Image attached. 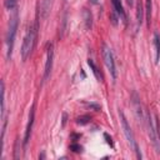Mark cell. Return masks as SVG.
Instances as JSON below:
<instances>
[{
	"instance_id": "cell-1",
	"label": "cell",
	"mask_w": 160,
	"mask_h": 160,
	"mask_svg": "<svg viewBox=\"0 0 160 160\" xmlns=\"http://www.w3.org/2000/svg\"><path fill=\"white\" fill-rule=\"evenodd\" d=\"M35 39H36V30L34 26H30L24 36L22 45H21V59L22 61H26L28 58L30 56L34 45H35Z\"/></svg>"
},
{
	"instance_id": "cell-2",
	"label": "cell",
	"mask_w": 160,
	"mask_h": 160,
	"mask_svg": "<svg viewBox=\"0 0 160 160\" xmlns=\"http://www.w3.org/2000/svg\"><path fill=\"white\" fill-rule=\"evenodd\" d=\"M16 30H18V12L15 11V12H14V15L10 18L9 28H8V32H6L8 59H11V52H12V46H14V40H15Z\"/></svg>"
},
{
	"instance_id": "cell-3",
	"label": "cell",
	"mask_w": 160,
	"mask_h": 160,
	"mask_svg": "<svg viewBox=\"0 0 160 160\" xmlns=\"http://www.w3.org/2000/svg\"><path fill=\"white\" fill-rule=\"evenodd\" d=\"M119 115H120V121H121V126H122V130H124L125 138L128 139L129 144L135 149V151H136V156H138L139 159H141V154L139 152V148H138V145H136V142H135L134 134H132V131H131L130 125H129V124H128V121H126V118H125L124 112H122V111H120V112H119Z\"/></svg>"
},
{
	"instance_id": "cell-4",
	"label": "cell",
	"mask_w": 160,
	"mask_h": 160,
	"mask_svg": "<svg viewBox=\"0 0 160 160\" xmlns=\"http://www.w3.org/2000/svg\"><path fill=\"white\" fill-rule=\"evenodd\" d=\"M101 52H102L104 62H105V65H106L108 70L110 71V74H111L112 79L115 80V79H116V69H115V61H114L112 51H111V49H110L108 45H105V44H104V45H102V50H101Z\"/></svg>"
},
{
	"instance_id": "cell-5",
	"label": "cell",
	"mask_w": 160,
	"mask_h": 160,
	"mask_svg": "<svg viewBox=\"0 0 160 160\" xmlns=\"http://www.w3.org/2000/svg\"><path fill=\"white\" fill-rule=\"evenodd\" d=\"M146 124H148V132H149V138L156 150V152H160V140H158V132L154 128V122L151 120V115L148 114L146 116Z\"/></svg>"
},
{
	"instance_id": "cell-6",
	"label": "cell",
	"mask_w": 160,
	"mask_h": 160,
	"mask_svg": "<svg viewBox=\"0 0 160 160\" xmlns=\"http://www.w3.org/2000/svg\"><path fill=\"white\" fill-rule=\"evenodd\" d=\"M52 59H54V46L52 44L48 45V52H46V62H45V70H44V76H42V81H46L51 74V69H52Z\"/></svg>"
},
{
	"instance_id": "cell-7",
	"label": "cell",
	"mask_w": 160,
	"mask_h": 160,
	"mask_svg": "<svg viewBox=\"0 0 160 160\" xmlns=\"http://www.w3.org/2000/svg\"><path fill=\"white\" fill-rule=\"evenodd\" d=\"M34 116H35V105L31 106L30 112H29V121L26 125V130H25V136H24V144L26 145L29 139H30V134H31V129H32V124H34Z\"/></svg>"
},
{
	"instance_id": "cell-8",
	"label": "cell",
	"mask_w": 160,
	"mask_h": 160,
	"mask_svg": "<svg viewBox=\"0 0 160 160\" xmlns=\"http://www.w3.org/2000/svg\"><path fill=\"white\" fill-rule=\"evenodd\" d=\"M111 2H112V8H114L115 12L119 15V18H121V19L125 21V20H126V16H125V11H124L121 0H111Z\"/></svg>"
},
{
	"instance_id": "cell-9",
	"label": "cell",
	"mask_w": 160,
	"mask_h": 160,
	"mask_svg": "<svg viewBox=\"0 0 160 160\" xmlns=\"http://www.w3.org/2000/svg\"><path fill=\"white\" fill-rule=\"evenodd\" d=\"M142 20H144V6H142V1L138 0V2H136V21H138V25H141Z\"/></svg>"
},
{
	"instance_id": "cell-10",
	"label": "cell",
	"mask_w": 160,
	"mask_h": 160,
	"mask_svg": "<svg viewBox=\"0 0 160 160\" xmlns=\"http://www.w3.org/2000/svg\"><path fill=\"white\" fill-rule=\"evenodd\" d=\"M154 48H155V64H158L160 59V36L156 32L154 34Z\"/></svg>"
},
{
	"instance_id": "cell-11",
	"label": "cell",
	"mask_w": 160,
	"mask_h": 160,
	"mask_svg": "<svg viewBox=\"0 0 160 160\" xmlns=\"http://www.w3.org/2000/svg\"><path fill=\"white\" fill-rule=\"evenodd\" d=\"M51 4H52V0H42L41 1V16L45 19L50 11V8H51Z\"/></svg>"
},
{
	"instance_id": "cell-12",
	"label": "cell",
	"mask_w": 160,
	"mask_h": 160,
	"mask_svg": "<svg viewBox=\"0 0 160 160\" xmlns=\"http://www.w3.org/2000/svg\"><path fill=\"white\" fill-rule=\"evenodd\" d=\"M82 15H84V21H85V26H86V29H90L91 25H92V16H91V12H90L89 10L84 9Z\"/></svg>"
},
{
	"instance_id": "cell-13",
	"label": "cell",
	"mask_w": 160,
	"mask_h": 160,
	"mask_svg": "<svg viewBox=\"0 0 160 160\" xmlns=\"http://www.w3.org/2000/svg\"><path fill=\"white\" fill-rule=\"evenodd\" d=\"M88 64H89V66L91 68V70H92V72H94L95 78H96L99 81H102V75L100 74V71H99V69L96 68V65L94 64V61H92L91 59H89V60H88Z\"/></svg>"
},
{
	"instance_id": "cell-14",
	"label": "cell",
	"mask_w": 160,
	"mask_h": 160,
	"mask_svg": "<svg viewBox=\"0 0 160 160\" xmlns=\"http://www.w3.org/2000/svg\"><path fill=\"white\" fill-rule=\"evenodd\" d=\"M145 12H146L148 26H150V21H151V0H145Z\"/></svg>"
},
{
	"instance_id": "cell-15",
	"label": "cell",
	"mask_w": 160,
	"mask_h": 160,
	"mask_svg": "<svg viewBox=\"0 0 160 160\" xmlns=\"http://www.w3.org/2000/svg\"><path fill=\"white\" fill-rule=\"evenodd\" d=\"M90 120H91V116H90V115H82V116H79V118L76 119V122L80 124V125H85V124H88Z\"/></svg>"
},
{
	"instance_id": "cell-16",
	"label": "cell",
	"mask_w": 160,
	"mask_h": 160,
	"mask_svg": "<svg viewBox=\"0 0 160 160\" xmlns=\"http://www.w3.org/2000/svg\"><path fill=\"white\" fill-rule=\"evenodd\" d=\"M16 1H18V0H5V6H6V9H14L15 5H16Z\"/></svg>"
},
{
	"instance_id": "cell-17",
	"label": "cell",
	"mask_w": 160,
	"mask_h": 160,
	"mask_svg": "<svg viewBox=\"0 0 160 160\" xmlns=\"http://www.w3.org/2000/svg\"><path fill=\"white\" fill-rule=\"evenodd\" d=\"M70 149H71L72 151H75V152H80V151H81V146H80V145H76V144L70 145Z\"/></svg>"
},
{
	"instance_id": "cell-18",
	"label": "cell",
	"mask_w": 160,
	"mask_h": 160,
	"mask_svg": "<svg viewBox=\"0 0 160 160\" xmlns=\"http://www.w3.org/2000/svg\"><path fill=\"white\" fill-rule=\"evenodd\" d=\"M104 136H105V139H106V141H108V144H110L111 146H112V141H111V138L108 135V134H104Z\"/></svg>"
},
{
	"instance_id": "cell-19",
	"label": "cell",
	"mask_w": 160,
	"mask_h": 160,
	"mask_svg": "<svg viewBox=\"0 0 160 160\" xmlns=\"http://www.w3.org/2000/svg\"><path fill=\"white\" fill-rule=\"evenodd\" d=\"M126 2H128L129 6H132L134 5V0H126Z\"/></svg>"
},
{
	"instance_id": "cell-20",
	"label": "cell",
	"mask_w": 160,
	"mask_h": 160,
	"mask_svg": "<svg viewBox=\"0 0 160 160\" xmlns=\"http://www.w3.org/2000/svg\"><path fill=\"white\" fill-rule=\"evenodd\" d=\"M91 2L92 4H98V0H91Z\"/></svg>"
}]
</instances>
